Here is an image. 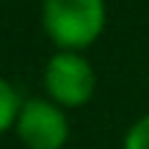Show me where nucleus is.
<instances>
[{
  "label": "nucleus",
  "mask_w": 149,
  "mask_h": 149,
  "mask_svg": "<svg viewBox=\"0 0 149 149\" xmlns=\"http://www.w3.org/2000/svg\"><path fill=\"white\" fill-rule=\"evenodd\" d=\"M105 25V0H42V28L58 50H88Z\"/></svg>",
  "instance_id": "obj_1"
},
{
  "label": "nucleus",
  "mask_w": 149,
  "mask_h": 149,
  "mask_svg": "<svg viewBox=\"0 0 149 149\" xmlns=\"http://www.w3.org/2000/svg\"><path fill=\"white\" fill-rule=\"evenodd\" d=\"M44 94L61 108H83L91 102L97 88V74L91 61L77 50H58L44 64Z\"/></svg>",
  "instance_id": "obj_2"
},
{
  "label": "nucleus",
  "mask_w": 149,
  "mask_h": 149,
  "mask_svg": "<svg viewBox=\"0 0 149 149\" xmlns=\"http://www.w3.org/2000/svg\"><path fill=\"white\" fill-rule=\"evenodd\" d=\"M14 133L25 149H64L69 141L66 108H61L50 97L22 100Z\"/></svg>",
  "instance_id": "obj_3"
},
{
  "label": "nucleus",
  "mask_w": 149,
  "mask_h": 149,
  "mask_svg": "<svg viewBox=\"0 0 149 149\" xmlns=\"http://www.w3.org/2000/svg\"><path fill=\"white\" fill-rule=\"evenodd\" d=\"M19 108H22V97H19V91H17V86L0 74V135L14 130V122H17V116H19Z\"/></svg>",
  "instance_id": "obj_4"
},
{
  "label": "nucleus",
  "mask_w": 149,
  "mask_h": 149,
  "mask_svg": "<svg viewBox=\"0 0 149 149\" xmlns=\"http://www.w3.org/2000/svg\"><path fill=\"white\" fill-rule=\"evenodd\" d=\"M122 149H149V113L138 116L127 127L124 141H122Z\"/></svg>",
  "instance_id": "obj_5"
}]
</instances>
